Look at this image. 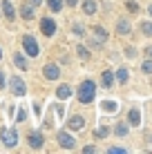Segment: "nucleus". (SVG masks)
Returning <instances> with one entry per match:
<instances>
[{
  "label": "nucleus",
  "instance_id": "nucleus-1",
  "mask_svg": "<svg viewBox=\"0 0 152 154\" xmlns=\"http://www.w3.org/2000/svg\"><path fill=\"white\" fill-rule=\"evenodd\" d=\"M94 96H96V83L94 81H83L81 87H78V100H81L83 105L92 103Z\"/></svg>",
  "mask_w": 152,
  "mask_h": 154
},
{
  "label": "nucleus",
  "instance_id": "nucleus-2",
  "mask_svg": "<svg viewBox=\"0 0 152 154\" xmlns=\"http://www.w3.org/2000/svg\"><path fill=\"white\" fill-rule=\"evenodd\" d=\"M0 139H2L5 147H16L18 145V132H16L14 127H5V130L0 132Z\"/></svg>",
  "mask_w": 152,
  "mask_h": 154
},
{
  "label": "nucleus",
  "instance_id": "nucleus-3",
  "mask_svg": "<svg viewBox=\"0 0 152 154\" xmlns=\"http://www.w3.org/2000/svg\"><path fill=\"white\" fill-rule=\"evenodd\" d=\"M23 47H25V51H27V56H31V58H36L38 56V42H36V38L31 34H27V36H23Z\"/></svg>",
  "mask_w": 152,
  "mask_h": 154
},
{
  "label": "nucleus",
  "instance_id": "nucleus-4",
  "mask_svg": "<svg viewBox=\"0 0 152 154\" xmlns=\"http://www.w3.org/2000/svg\"><path fill=\"white\" fill-rule=\"evenodd\" d=\"M9 87H11V92L16 96H25V92H27V85L20 76H11V81H9Z\"/></svg>",
  "mask_w": 152,
  "mask_h": 154
},
{
  "label": "nucleus",
  "instance_id": "nucleus-5",
  "mask_svg": "<svg viewBox=\"0 0 152 154\" xmlns=\"http://www.w3.org/2000/svg\"><path fill=\"white\" fill-rule=\"evenodd\" d=\"M40 31H43L47 38H49V36H54V34H56V23H54L51 18H47V16H45V18L40 20Z\"/></svg>",
  "mask_w": 152,
  "mask_h": 154
},
{
  "label": "nucleus",
  "instance_id": "nucleus-6",
  "mask_svg": "<svg viewBox=\"0 0 152 154\" xmlns=\"http://www.w3.org/2000/svg\"><path fill=\"white\" fill-rule=\"evenodd\" d=\"M27 143H29V147H34V150H40L43 143H45V139H43L40 132H29V134H27Z\"/></svg>",
  "mask_w": 152,
  "mask_h": 154
},
{
  "label": "nucleus",
  "instance_id": "nucleus-7",
  "mask_svg": "<svg viewBox=\"0 0 152 154\" xmlns=\"http://www.w3.org/2000/svg\"><path fill=\"white\" fill-rule=\"evenodd\" d=\"M58 143H60L63 150H72V147L76 145V141L72 139L70 134H65V132H58Z\"/></svg>",
  "mask_w": 152,
  "mask_h": 154
},
{
  "label": "nucleus",
  "instance_id": "nucleus-8",
  "mask_svg": "<svg viewBox=\"0 0 152 154\" xmlns=\"http://www.w3.org/2000/svg\"><path fill=\"white\" fill-rule=\"evenodd\" d=\"M43 74H45V78H49V81H56V78L60 76V69H58V65H45V69H43Z\"/></svg>",
  "mask_w": 152,
  "mask_h": 154
},
{
  "label": "nucleus",
  "instance_id": "nucleus-9",
  "mask_svg": "<svg viewBox=\"0 0 152 154\" xmlns=\"http://www.w3.org/2000/svg\"><path fill=\"white\" fill-rule=\"evenodd\" d=\"M67 127H70V130H74V132L83 130V127H85V119H83V116H72V119L67 121Z\"/></svg>",
  "mask_w": 152,
  "mask_h": 154
},
{
  "label": "nucleus",
  "instance_id": "nucleus-10",
  "mask_svg": "<svg viewBox=\"0 0 152 154\" xmlns=\"http://www.w3.org/2000/svg\"><path fill=\"white\" fill-rule=\"evenodd\" d=\"M2 14H5V18H7V20H14L16 18V9H14V5L9 2V0H2Z\"/></svg>",
  "mask_w": 152,
  "mask_h": 154
},
{
  "label": "nucleus",
  "instance_id": "nucleus-11",
  "mask_svg": "<svg viewBox=\"0 0 152 154\" xmlns=\"http://www.w3.org/2000/svg\"><path fill=\"white\" fill-rule=\"evenodd\" d=\"M101 83H103V87H112V83H114V72L105 69V72L101 74Z\"/></svg>",
  "mask_w": 152,
  "mask_h": 154
},
{
  "label": "nucleus",
  "instance_id": "nucleus-12",
  "mask_svg": "<svg viewBox=\"0 0 152 154\" xmlns=\"http://www.w3.org/2000/svg\"><path fill=\"white\" fill-rule=\"evenodd\" d=\"M20 16H23L25 20H31V18H34V7H31L29 2L23 5V7H20Z\"/></svg>",
  "mask_w": 152,
  "mask_h": 154
},
{
  "label": "nucleus",
  "instance_id": "nucleus-13",
  "mask_svg": "<svg viewBox=\"0 0 152 154\" xmlns=\"http://www.w3.org/2000/svg\"><path fill=\"white\" fill-rule=\"evenodd\" d=\"M14 63H16V67H18V69H27V58H25L23 54H14Z\"/></svg>",
  "mask_w": 152,
  "mask_h": 154
},
{
  "label": "nucleus",
  "instance_id": "nucleus-14",
  "mask_svg": "<svg viewBox=\"0 0 152 154\" xmlns=\"http://www.w3.org/2000/svg\"><path fill=\"white\" fill-rule=\"evenodd\" d=\"M56 96H58V98H70L72 96V87H70V85H60V87L56 89Z\"/></svg>",
  "mask_w": 152,
  "mask_h": 154
},
{
  "label": "nucleus",
  "instance_id": "nucleus-15",
  "mask_svg": "<svg viewBox=\"0 0 152 154\" xmlns=\"http://www.w3.org/2000/svg\"><path fill=\"white\" fill-rule=\"evenodd\" d=\"M83 11H85L87 16H92L94 11H96V0H85V2H83Z\"/></svg>",
  "mask_w": 152,
  "mask_h": 154
},
{
  "label": "nucleus",
  "instance_id": "nucleus-16",
  "mask_svg": "<svg viewBox=\"0 0 152 154\" xmlns=\"http://www.w3.org/2000/svg\"><path fill=\"white\" fill-rule=\"evenodd\" d=\"M128 121H130V125H139V123H141V114H139V109H130Z\"/></svg>",
  "mask_w": 152,
  "mask_h": 154
},
{
  "label": "nucleus",
  "instance_id": "nucleus-17",
  "mask_svg": "<svg viewBox=\"0 0 152 154\" xmlns=\"http://www.w3.org/2000/svg\"><path fill=\"white\" fill-rule=\"evenodd\" d=\"M116 31H119V34H130V23H128V20H119V23H116Z\"/></svg>",
  "mask_w": 152,
  "mask_h": 154
},
{
  "label": "nucleus",
  "instance_id": "nucleus-18",
  "mask_svg": "<svg viewBox=\"0 0 152 154\" xmlns=\"http://www.w3.org/2000/svg\"><path fill=\"white\" fill-rule=\"evenodd\" d=\"M94 34L101 38V42H103V40H107V31H105V27H101V25H96V27H94Z\"/></svg>",
  "mask_w": 152,
  "mask_h": 154
},
{
  "label": "nucleus",
  "instance_id": "nucleus-19",
  "mask_svg": "<svg viewBox=\"0 0 152 154\" xmlns=\"http://www.w3.org/2000/svg\"><path fill=\"white\" fill-rule=\"evenodd\" d=\"M47 5H49L51 11H60L63 9V0H47Z\"/></svg>",
  "mask_w": 152,
  "mask_h": 154
},
{
  "label": "nucleus",
  "instance_id": "nucleus-20",
  "mask_svg": "<svg viewBox=\"0 0 152 154\" xmlns=\"http://www.w3.org/2000/svg\"><path fill=\"white\" fill-rule=\"evenodd\" d=\"M114 134H116V136H125V134H128V125H125V123H119L116 127H114Z\"/></svg>",
  "mask_w": 152,
  "mask_h": 154
},
{
  "label": "nucleus",
  "instance_id": "nucleus-21",
  "mask_svg": "<svg viewBox=\"0 0 152 154\" xmlns=\"http://www.w3.org/2000/svg\"><path fill=\"white\" fill-rule=\"evenodd\" d=\"M76 51H78V56H81L83 60H87V58H90V51H87L83 45H78V47H76Z\"/></svg>",
  "mask_w": 152,
  "mask_h": 154
},
{
  "label": "nucleus",
  "instance_id": "nucleus-22",
  "mask_svg": "<svg viewBox=\"0 0 152 154\" xmlns=\"http://www.w3.org/2000/svg\"><path fill=\"white\" fill-rule=\"evenodd\" d=\"M116 78H119V83H125V81H128V69H123V67H121V69L116 72Z\"/></svg>",
  "mask_w": 152,
  "mask_h": 154
},
{
  "label": "nucleus",
  "instance_id": "nucleus-23",
  "mask_svg": "<svg viewBox=\"0 0 152 154\" xmlns=\"http://www.w3.org/2000/svg\"><path fill=\"white\" fill-rule=\"evenodd\" d=\"M101 107L105 109V112H114V109H116V103H112V100H105V103H103Z\"/></svg>",
  "mask_w": 152,
  "mask_h": 154
},
{
  "label": "nucleus",
  "instance_id": "nucleus-24",
  "mask_svg": "<svg viewBox=\"0 0 152 154\" xmlns=\"http://www.w3.org/2000/svg\"><path fill=\"white\" fill-rule=\"evenodd\" d=\"M94 134H96V136H98V139H105V136L110 134V130H107V127H98V130H96V132H94Z\"/></svg>",
  "mask_w": 152,
  "mask_h": 154
},
{
  "label": "nucleus",
  "instance_id": "nucleus-25",
  "mask_svg": "<svg viewBox=\"0 0 152 154\" xmlns=\"http://www.w3.org/2000/svg\"><path fill=\"white\" fill-rule=\"evenodd\" d=\"M141 31H143L145 36H152V23H143L141 25Z\"/></svg>",
  "mask_w": 152,
  "mask_h": 154
},
{
  "label": "nucleus",
  "instance_id": "nucleus-26",
  "mask_svg": "<svg viewBox=\"0 0 152 154\" xmlns=\"http://www.w3.org/2000/svg\"><path fill=\"white\" fill-rule=\"evenodd\" d=\"M125 5H128V9H130V11H139V5L134 2V0H128Z\"/></svg>",
  "mask_w": 152,
  "mask_h": 154
},
{
  "label": "nucleus",
  "instance_id": "nucleus-27",
  "mask_svg": "<svg viewBox=\"0 0 152 154\" xmlns=\"http://www.w3.org/2000/svg\"><path fill=\"white\" fill-rule=\"evenodd\" d=\"M74 34H78V36H85V27H83V25H74Z\"/></svg>",
  "mask_w": 152,
  "mask_h": 154
},
{
  "label": "nucleus",
  "instance_id": "nucleus-28",
  "mask_svg": "<svg viewBox=\"0 0 152 154\" xmlns=\"http://www.w3.org/2000/svg\"><path fill=\"white\" fill-rule=\"evenodd\" d=\"M143 72L145 74H152V60H145L143 63Z\"/></svg>",
  "mask_w": 152,
  "mask_h": 154
},
{
  "label": "nucleus",
  "instance_id": "nucleus-29",
  "mask_svg": "<svg viewBox=\"0 0 152 154\" xmlns=\"http://www.w3.org/2000/svg\"><path fill=\"white\" fill-rule=\"evenodd\" d=\"M5 85H7V78H5V72L0 69V89H5Z\"/></svg>",
  "mask_w": 152,
  "mask_h": 154
},
{
  "label": "nucleus",
  "instance_id": "nucleus-30",
  "mask_svg": "<svg viewBox=\"0 0 152 154\" xmlns=\"http://www.w3.org/2000/svg\"><path fill=\"white\" fill-rule=\"evenodd\" d=\"M125 54H128V58H134L137 51H134V47H128V49H125Z\"/></svg>",
  "mask_w": 152,
  "mask_h": 154
},
{
  "label": "nucleus",
  "instance_id": "nucleus-31",
  "mask_svg": "<svg viewBox=\"0 0 152 154\" xmlns=\"http://www.w3.org/2000/svg\"><path fill=\"white\" fill-rule=\"evenodd\" d=\"M125 150H123V147H112V150H110V154H123Z\"/></svg>",
  "mask_w": 152,
  "mask_h": 154
},
{
  "label": "nucleus",
  "instance_id": "nucleus-32",
  "mask_svg": "<svg viewBox=\"0 0 152 154\" xmlns=\"http://www.w3.org/2000/svg\"><path fill=\"white\" fill-rule=\"evenodd\" d=\"M31 7H38V5H43V0H29Z\"/></svg>",
  "mask_w": 152,
  "mask_h": 154
},
{
  "label": "nucleus",
  "instance_id": "nucleus-33",
  "mask_svg": "<svg viewBox=\"0 0 152 154\" xmlns=\"http://www.w3.org/2000/svg\"><path fill=\"white\" fill-rule=\"evenodd\" d=\"M65 2L70 5V7H76V5H78V0H65Z\"/></svg>",
  "mask_w": 152,
  "mask_h": 154
},
{
  "label": "nucleus",
  "instance_id": "nucleus-34",
  "mask_svg": "<svg viewBox=\"0 0 152 154\" xmlns=\"http://www.w3.org/2000/svg\"><path fill=\"white\" fill-rule=\"evenodd\" d=\"M145 56H150V58H152V45H150V47H145Z\"/></svg>",
  "mask_w": 152,
  "mask_h": 154
},
{
  "label": "nucleus",
  "instance_id": "nucleus-35",
  "mask_svg": "<svg viewBox=\"0 0 152 154\" xmlns=\"http://www.w3.org/2000/svg\"><path fill=\"white\" fill-rule=\"evenodd\" d=\"M148 11H150V16H152V5H150V9H148Z\"/></svg>",
  "mask_w": 152,
  "mask_h": 154
},
{
  "label": "nucleus",
  "instance_id": "nucleus-36",
  "mask_svg": "<svg viewBox=\"0 0 152 154\" xmlns=\"http://www.w3.org/2000/svg\"><path fill=\"white\" fill-rule=\"evenodd\" d=\"M0 60H2V49H0Z\"/></svg>",
  "mask_w": 152,
  "mask_h": 154
}]
</instances>
